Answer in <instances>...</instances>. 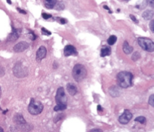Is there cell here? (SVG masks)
<instances>
[{"mask_svg": "<svg viewBox=\"0 0 154 132\" xmlns=\"http://www.w3.org/2000/svg\"><path fill=\"white\" fill-rule=\"evenodd\" d=\"M123 51L126 54H130L133 51V47L130 45L128 42L125 41L123 45Z\"/></svg>", "mask_w": 154, "mask_h": 132, "instance_id": "cell-12", "label": "cell"}, {"mask_svg": "<svg viewBox=\"0 0 154 132\" xmlns=\"http://www.w3.org/2000/svg\"><path fill=\"white\" fill-rule=\"evenodd\" d=\"M97 110L99 111H102V107L100 105H98L97 106Z\"/></svg>", "mask_w": 154, "mask_h": 132, "instance_id": "cell-32", "label": "cell"}, {"mask_svg": "<svg viewBox=\"0 0 154 132\" xmlns=\"http://www.w3.org/2000/svg\"><path fill=\"white\" fill-rule=\"evenodd\" d=\"M1 87H0V98H1Z\"/></svg>", "mask_w": 154, "mask_h": 132, "instance_id": "cell-34", "label": "cell"}, {"mask_svg": "<svg viewBox=\"0 0 154 132\" xmlns=\"http://www.w3.org/2000/svg\"><path fill=\"white\" fill-rule=\"evenodd\" d=\"M125 1H130V0H125Z\"/></svg>", "mask_w": 154, "mask_h": 132, "instance_id": "cell-36", "label": "cell"}, {"mask_svg": "<svg viewBox=\"0 0 154 132\" xmlns=\"http://www.w3.org/2000/svg\"><path fill=\"white\" fill-rule=\"evenodd\" d=\"M0 131H3V129H1V128H0Z\"/></svg>", "mask_w": 154, "mask_h": 132, "instance_id": "cell-35", "label": "cell"}, {"mask_svg": "<svg viewBox=\"0 0 154 132\" xmlns=\"http://www.w3.org/2000/svg\"><path fill=\"white\" fill-rule=\"evenodd\" d=\"M29 47V44L27 42H20L14 45L13 47V50L16 53H20V52L24 51Z\"/></svg>", "mask_w": 154, "mask_h": 132, "instance_id": "cell-9", "label": "cell"}, {"mask_svg": "<svg viewBox=\"0 0 154 132\" xmlns=\"http://www.w3.org/2000/svg\"><path fill=\"white\" fill-rule=\"evenodd\" d=\"M47 49L44 46H41L39 48L36 53V60L37 62H40L43 58L46 57L47 55Z\"/></svg>", "mask_w": 154, "mask_h": 132, "instance_id": "cell-10", "label": "cell"}, {"mask_svg": "<svg viewBox=\"0 0 154 132\" xmlns=\"http://www.w3.org/2000/svg\"><path fill=\"white\" fill-rule=\"evenodd\" d=\"M139 58H140V54L138 52H136V53L133 54L132 56V60L134 61H136Z\"/></svg>", "mask_w": 154, "mask_h": 132, "instance_id": "cell-20", "label": "cell"}, {"mask_svg": "<svg viewBox=\"0 0 154 132\" xmlns=\"http://www.w3.org/2000/svg\"><path fill=\"white\" fill-rule=\"evenodd\" d=\"M130 16L131 19L132 20V21H134V22L137 23H137H138V19H137L136 17H135V16L134 15H132V14H130Z\"/></svg>", "mask_w": 154, "mask_h": 132, "instance_id": "cell-26", "label": "cell"}, {"mask_svg": "<svg viewBox=\"0 0 154 132\" xmlns=\"http://www.w3.org/2000/svg\"><path fill=\"white\" fill-rule=\"evenodd\" d=\"M104 9H106V10H109V13H112V11H111V10H110V9H109V7H108L107 6H105H105H104Z\"/></svg>", "mask_w": 154, "mask_h": 132, "instance_id": "cell-30", "label": "cell"}, {"mask_svg": "<svg viewBox=\"0 0 154 132\" xmlns=\"http://www.w3.org/2000/svg\"><path fill=\"white\" fill-rule=\"evenodd\" d=\"M55 101L57 105L54 108V110L55 112L64 110L67 107V97L63 87L58 88L55 95Z\"/></svg>", "mask_w": 154, "mask_h": 132, "instance_id": "cell-1", "label": "cell"}, {"mask_svg": "<svg viewBox=\"0 0 154 132\" xmlns=\"http://www.w3.org/2000/svg\"><path fill=\"white\" fill-rule=\"evenodd\" d=\"M149 27H150V29H151V30L153 33L154 32V21L153 20H152L151 22L149 23Z\"/></svg>", "mask_w": 154, "mask_h": 132, "instance_id": "cell-24", "label": "cell"}, {"mask_svg": "<svg viewBox=\"0 0 154 132\" xmlns=\"http://www.w3.org/2000/svg\"><path fill=\"white\" fill-rule=\"evenodd\" d=\"M57 19H59V21L61 23V24H64L67 22V21H66L64 18H57Z\"/></svg>", "mask_w": 154, "mask_h": 132, "instance_id": "cell-25", "label": "cell"}, {"mask_svg": "<svg viewBox=\"0 0 154 132\" xmlns=\"http://www.w3.org/2000/svg\"><path fill=\"white\" fill-rule=\"evenodd\" d=\"M117 41V37L114 35H111L109 37V38L107 40L108 44L109 45H113Z\"/></svg>", "mask_w": 154, "mask_h": 132, "instance_id": "cell-18", "label": "cell"}, {"mask_svg": "<svg viewBox=\"0 0 154 132\" xmlns=\"http://www.w3.org/2000/svg\"><path fill=\"white\" fill-rule=\"evenodd\" d=\"M4 75V70L3 67L0 66V77L3 76Z\"/></svg>", "mask_w": 154, "mask_h": 132, "instance_id": "cell-27", "label": "cell"}, {"mask_svg": "<svg viewBox=\"0 0 154 132\" xmlns=\"http://www.w3.org/2000/svg\"><path fill=\"white\" fill-rule=\"evenodd\" d=\"M147 3L149 4V6L152 7H153L154 6V0H147Z\"/></svg>", "mask_w": 154, "mask_h": 132, "instance_id": "cell-28", "label": "cell"}, {"mask_svg": "<svg viewBox=\"0 0 154 132\" xmlns=\"http://www.w3.org/2000/svg\"><path fill=\"white\" fill-rule=\"evenodd\" d=\"M7 3H8L10 4H12L11 1H10V0H7Z\"/></svg>", "mask_w": 154, "mask_h": 132, "instance_id": "cell-33", "label": "cell"}, {"mask_svg": "<svg viewBox=\"0 0 154 132\" xmlns=\"http://www.w3.org/2000/svg\"><path fill=\"white\" fill-rule=\"evenodd\" d=\"M67 91L70 95H75L77 93V87L74 83H68L67 86Z\"/></svg>", "mask_w": 154, "mask_h": 132, "instance_id": "cell-11", "label": "cell"}, {"mask_svg": "<svg viewBox=\"0 0 154 132\" xmlns=\"http://www.w3.org/2000/svg\"><path fill=\"white\" fill-rule=\"evenodd\" d=\"M138 43L143 50L148 52L154 51V43L151 39L147 37H139L138 38Z\"/></svg>", "mask_w": 154, "mask_h": 132, "instance_id": "cell-5", "label": "cell"}, {"mask_svg": "<svg viewBox=\"0 0 154 132\" xmlns=\"http://www.w3.org/2000/svg\"><path fill=\"white\" fill-rule=\"evenodd\" d=\"M13 74L18 78H22L27 75L28 70L20 63H17L13 68Z\"/></svg>", "mask_w": 154, "mask_h": 132, "instance_id": "cell-6", "label": "cell"}, {"mask_svg": "<svg viewBox=\"0 0 154 132\" xmlns=\"http://www.w3.org/2000/svg\"><path fill=\"white\" fill-rule=\"evenodd\" d=\"M135 121H137V122L140 123L141 124H145L146 122V119L145 116H138L135 119Z\"/></svg>", "mask_w": 154, "mask_h": 132, "instance_id": "cell-19", "label": "cell"}, {"mask_svg": "<svg viewBox=\"0 0 154 132\" xmlns=\"http://www.w3.org/2000/svg\"><path fill=\"white\" fill-rule=\"evenodd\" d=\"M42 17L43 19H49L52 17V15L50 14H48V13H42Z\"/></svg>", "mask_w": 154, "mask_h": 132, "instance_id": "cell-23", "label": "cell"}, {"mask_svg": "<svg viewBox=\"0 0 154 132\" xmlns=\"http://www.w3.org/2000/svg\"><path fill=\"white\" fill-rule=\"evenodd\" d=\"M153 98H154L153 94H152V95L150 96V97L149 98V104H150V105H151V106H152V107H153V106H154Z\"/></svg>", "mask_w": 154, "mask_h": 132, "instance_id": "cell-22", "label": "cell"}, {"mask_svg": "<svg viewBox=\"0 0 154 132\" xmlns=\"http://www.w3.org/2000/svg\"><path fill=\"white\" fill-rule=\"evenodd\" d=\"M132 118V114L130 110H125L119 118V121L122 124H127Z\"/></svg>", "mask_w": 154, "mask_h": 132, "instance_id": "cell-7", "label": "cell"}, {"mask_svg": "<svg viewBox=\"0 0 154 132\" xmlns=\"http://www.w3.org/2000/svg\"><path fill=\"white\" fill-rule=\"evenodd\" d=\"M133 75L127 71H122L117 75L118 85L122 88H127L132 86Z\"/></svg>", "mask_w": 154, "mask_h": 132, "instance_id": "cell-2", "label": "cell"}, {"mask_svg": "<svg viewBox=\"0 0 154 132\" xmlns=\"http://www.w3.org/2000/svg\"><path fill=\"white\" fill-rule=\"evenodd\" d=\"M14 121L16 123H17L19 125H22V124H24L26 123V121L25 119L23 118V116L21 115L20 114H17L14 117Z\"/></svg>", "mask_w": 154, "mask_h": 132, "instance_id": "cell-17", "label": "cell"}, {"mask_svg": "<svg viewBox=\"0 0 154 132\" xmlns=\"http://www.w3.org/2000/svg\"><path fill=\"white\" fill-rule=\"evenodd\" d=\"M153 16V11L151 10H147L143 12L142 14V17L145 20L148 21L151 19Z\"/></svg>", "mask_w": 154, "mask_h": 132, "instance_id": "cell-14", "label": "cell"}, {"mask_svg": "<svg viewBox=\"0 0 154 132\" xmlns=\"http://www.w3.org/2000/svg\"><path fill=\"white\" fill-rule=\"evenodd\" d=\"M90 131H102V130L101 129H91L90 130Z\"/></svg>", "mask_w": 154, "mask_h": 132, "instance_id": "cell-31", "label": "cell"}, {"mask_svg": "<svg viewBox=\"0 0 154 132\" xmlns=\"http://www.w3.org/2000/svg\"><path fill=\"white\" fill-rule=\"evenodd\" d=\"M19 36L18 31L13 28L12 32L10 33L9 35V36H8L7 40L9 41H15L18 39Z\"/></svg>", "mask_w": 154, "mask_h": 132, "instance_id": "cell-15", "label": "cell"}, {"mask_svg": "<svg viewBox=\"0 0 154 132\" xmlns=\"http://www.w3.org/2000/svg\"><path fill=\"white\" fill-rule=\"evenodd\" d=\"M64 54L66 57H68L70 56H76L78 55V52L76 51L75 47L73 45H68L64 47Z\"/></svg>", "mask_w": 154, "mask_h": 132, "instance_id": "cell-8", "label": "cell"}, {"mask_svg": "<svg viewBox=\"0 0 154 132\" xmlns=\"http://www.w3.org/2000/svg\"><path fill=\"white\" fill-rule=\"evenodd\" d=\"M57 2V0H45L44 5L47 9H51L55 6Z\"/></svg>", "mask_w": 154, "mask_h": 132, "instance_id": "cell-16", "label": "cell"}, {"mask_svg": "<svg viewBox=\"0 0 154 132\" xmlns=\"http://www.w3.org/2000/svg\"><path fill=\"white\" fill-rule=\"evenodd\" d=\"M17 10H18L19 12V13H22V14H26L27 13L25 11V10L20 9H19V8H17Z\"/></svg>", "mask_w": 154, "mask_h": 132, "instance_id": "cell-29", "label": "cell"}, {"mask_svg": "<svg viewBox=\"0 0 154 132\" xmlns=\"http://www.w3.org/2000/svg\"><path fill=\"white\" fill-rule=\"evenodd\" d=\"M43 109V106L42 102L36 101L34 98H32L28 107V110L30 114L36 115L40 114Z\"/></svg>", "mask_w": 154, "mask_h": 132, "instance_id": "cell-4", "label": "cell"}, {"mask_svg": "<svg viewBox=\"0 0 154 132\" xmlns=\"http://www.w3.org/2000/svg\"><path fill=\"white\" fill-rule=\"evenodd\" d=\"M42 33L45 36H49L51 35V32L47 30L45 28H42Z\"/></svg>", "mask_w": 154, "mask_h": 132, "instance_id": "cell-21", "label": "cell"}, {"mask_svg": "<svg viewBox=\"0 0 154 132\" xmlns=\"http://www.w3.org/2000/svg\"><path fill=\"white\" fill-rule=\"evenodd\" d=\"M72 76L77 82L83 81L87 76V72L86 68L81 64H76L72 70Z\"/></svg>", "mask_w": 154, "mask_h": 132, "instance_id": "cell-3", "label": "cell"}, {"mask_svg": "<svg viewBox=\"0 0 154 132\" xmlns=\"http://www.w3.org/2000/svg\"><path fill=\"white\" fill-rule=\"evenodd\" d=\"M111 53V50L110 47L104 46L101 50V57H104L105 56H110Z\"/></svg>", "mask_w": 154, "mask_h": 132, "instance_id": "cell-13", "label": "cell"}]
</instances>
